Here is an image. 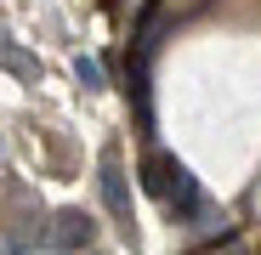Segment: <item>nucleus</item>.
Returning <instances> with one entry per match:
<instances>
[{
    "instance_id": "f257e3e1",
    "label": "nucleus",
    "mask_w": 261,
    "mask_h": 255,
    "mask_svg": "<svg viewBox=\"0 0 261 255\" xmlns=\"http://www.w3.org/2000/svg\"><path fill=\"white\" fill-rule=\"evenodd\" d=\"M97 176H102V199H108V216L119 221V233H125V238H137V216H130V187H125V170H119V153H102Z\"/></svg>"
},
{
    "instance_id": "f03ea898",
    "label": "nucleus",
    "mask_w": 261,
    "mask_h": 255,
    "mask_svg": "<svg viewBox=\"0 0 261 255\" xmlns=\"http://www.w3.org/2000/svg\"><path fill=\"white\" fill-rule=\"evenodd\" d=\"M176 176H182V164L170 159V153H148V159H142V187H148L153 199H170Z\"/></svg>"
},
{
    "instance_id": "7ed1b4c3",
    "label": "nucleus",
    "mask_w": 261,
    "mask_h": 255,
    "mask_svg": "<svg viewBox=\"0 0 261 255\" xmlns=\"http://www.w3.org/2000/svg\"><path fill=\"white\" fill-rule=\"evenodd\" d=\"M51 244L57 249H85L91 244V216H85V210H63L57 227H51Z\"/></svg>"
},
{
    "instance_id": "20e7f679",
    "label": "nucleus",
    "mask_w": 261,
    "mask_h": 255,
    "mask_svg": "<svg viewBox=\"0 0 261 255\" xmlns=\"http://www.w3.org/2000/svg\"><path fill=\"white\" fill-rule=\"evenodd\" d=\"M74 74L85 79V91H102V63H97V57H80V63H74Z\"/></svg>"
}]
</instances>
